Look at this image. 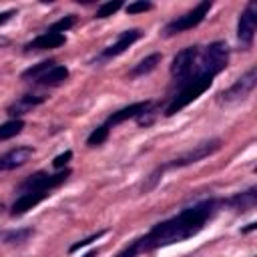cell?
Segmentation results:
<instances>
[{
  "instance_id": "obj_1",
  "label": "cell",
  "mask_w": 257,
  "mask_h": 257,
  "mask_svg": "<svg viewBox=\"0 0 257 257\" xmlns=\"http://www.w3.org/2000/svg\"><path fill=\"white\" fill-rule=\"evenodd\" d=\"M219 207H221V201L213 199V197L197 201V203L181 209L177 215L153 225L151 231H147L143 237L135 239L131 245H126L122 251H118L114 257H137L141 253H151L155 249L187 241L205 229V225L217 215Z\"/></svg>"
},
{
  "instance_id": "obj_2",
  "label": "cell",
  "mask_w": 257,
  "mask_h": 257,
  "mask_svg": "<svg viewBox=\"0 0 257 257\" xmlns=\"http://www.w3.org/2000/svg\"><path fill=\"white\" fill-rule=\"evenodd\" d=\"M213 84V76L207 74H197L193 72L189 78H185L183 82H179L177 92L171 96V102L165 108V116H173L177 112H181L185 106H189L191 102H195L205 90H209Z\"/></svg>"
},
{
  "instance_id": "obj_3",
  "label": "cell",
  "mask_w": 257,
  "mask_h": 257,
  "mask_svg": "<svg viewBox=\"0 0 257 257\" xmlns=\"http://www.w3.org/2000/svg\"><path fill=\"white\" fill-rule=\"evenodd\" d=\"M229 62V46L225 42H211L203 50H199L195 70L197 74H207V76H217L219 72L225 70Z\"/></svg>"
},
{
  "instance_id": "obj_4",
  "label": "cell",
  "mask_w": 257,
  "mask_h": 257,
  "mask_svg": "<svg viewBox=\"0 0 257 257\" xmlns=\"http://www.w3.org/2000/svg\"><path fill=\"white\" fill-rule=\"evenodd\" d=\"M211 8H213V2H211V0L199 2L193 10H189V12H185L183 16H177L175 20H171V22L163 28V34H165V36H175V34H181V32H185V30H191V28L199 26V24L205 20V16L209 14Z\"/></svg>"
},
{
  "instance_id": "obj_5",
  "label": "cell",
  "mask_w": 257,
  "mask_h": 257,
  "mask_svg": "<svg viewBox=\"0 0 257 257\" xmlns=\"http://www.w3.org/2000/svg\"><path fill=\"white\" fill-rule=\"evenodd\" d=\"M70 177V169H60L58 173H46V171H36L32 175H28L18 191L24 193V191H46V193H52L56 187H60L66 179Z\"/></svg>"
},
{
  "instance_id": "obj_6",
  "label": "cell",
  "mask_w": 257,
  "mask_h": 257,
  "mask_svg": "<svg viewBox=\"0 0 257 257\" xmlns=\"http://www.w3.org/2000/svg\"><path fill=\"white\" fill-rule=\"evenodd\" d=\"M255 84H257V70H255V66H251L229 88H225L223 92H219V102H223V104H235L239 100H245L253 92Z\"/></svg>"
},
{
  "instance_id": "obj_7",
  "label": "cell",
  "mask_w": 257,
  "mask_h": 257,
  "mask_svg": "<svg viewBox=\"0 0 257 257\" xmlns=\"http://www.w3.org/2000/svg\"><path fill=\"white\" fill-rule=\"evenodd\" d=\"M221 149V141L219 139H211V141H205V143H199L195 145L193 149L185 151L183 155H179L177 159H173L169 165H165L163 169H181V167H189L193 163H199L203 161L205 157H211L213 153H217Z\"/></svg>"
},
{
  "instance_id": "obj_8",
  "label": "cell",
  "mask_w": 257,
  "mask_h": 257,
  "mask_svg": "<svg viewBox=\"0 0 257 257\" xmlns=\"http://www.w3.org/2000/svg\"><path fill=\"white\" fill-rule=\"evenodd\" d=\"M197 56H199V46H189V48H183L175 54V58L171 62V76L175 78L177 84L193 74Z\"/></svg>"
},
{
  "instance_id": "obj_9",
  "label": "cell",
  "mask_w": 257,
  "mask_h": 257,
  "mask_svg": "<svg viewBox=\"0 0 257 257\" xmlns=\"http://www.w3.org/2000/svg\"><path fill=\"white\" fill-rule=\"evenodd\" d=\"M255 30H257V4L255 2H249L245 6V10L241 12V16H239V22H237V38L245 46H251L253 44V38H255Z\"/></svg>"
},
{
  "instance_id": "obj_10",
  "label": "cell",
  "mask_w": 257,
  "mask_h": 257,
  "mask_svg": "<svg viewBox=\"0 0 257 257\" xmlns=\"http://www.w3.org/2000/svg\"><path fill=\"white\" fill-rule=\"evenodd\" d=\"M141 38H143V30H139V28H131V30L120 32L118 38H116V42L108 44V46L100 52L98 60H110V58H114V56H120L126 48H131V46H133L137 40H141Z\"/></svg>"
},
{
  "instance_id": "obj_11",
  "label": "cell",
  "mask_w": 257,
  "mask_h": 257,
  "mask_svg": "<svg viewBox=\"0 0 257 257\" xmlns=\"http://www.w3.org/2000/svg\"><path fill=\"white\" fill-rule=\"evenodd\" d=\"M66 42V36L60 34V32H42L40 36L32 38L30 42L24 44V52H40V50H54V48H60L62 44Z\"/></svg>"
},
{
  "instance_id": "obj_12",
  "label": "cell",
  "mask_w": 257,
  "mask_h": 257,
  "mask_svg": "<svg viewBox=\"0 0 257 257\" xmlns=\"http://www.w3.org/2000/svg\"><path fill=\"white\" fill-rule=\"evenodd\" d=\"M32 155H34V149L28 147V145L10 149L8 153L0 155V173H2V171H14V169L26 165V163L30 161Z\"/></svg>"
},
{
  "instance_id": "obj_13",
  "label": "cell",
  "mask_w": 257,
  "mask_h": 257,
  "mask_svg": "<svg viewBox=\"0 0 257 257\" xmlns=\"http://www.w3.org/2000/svg\"><path fill=\"white\" fill-rule=\"evenodd\" d=\"M52 193H46V191H24V193H20L18 197H16V201L12 203V215L14 217H20V215H24V213H28L30 209H34L38 203H42L46 197H50Z\"/></svg>"
},
{
  "instance_id": "obj_14",
  "label": "cell",
  "mask_w": 257,
  "mask_h": 257,
  "mask_svg": "<svg viewBox=\"0 0 257 257\" xmlns=\"http://www.w3.org/2000/svg\"><path fill=\"white\" fill-rule=\"evenodd\" d=\"M153 106V102L151 100H141V102H133V104H128V106H122V108H118V110H114L108 118H106V126L110 128V126H116V124H120V122H124V120H128V118H137V116H141L145 110H149Z\"/></svg>"
},
{
  "instance_id": "obj_15",
  "label": "cell",
  "mask_w": 257,
  "mask_h": 257,
  "mask_svg": "<svg viewBox=\"0 0 257 257\" xmlns=\"http://www.w3.org/2000/svg\"><path fill=\"white\" fill-rule=\"evenodd\" d=\"M221 205H225V207H229V209H233L237 213H247V211L255 209V205H257V189L251 187V189H247L243 193H235L233 197L221 201Z\"/></svg>"
},
{
  "instance_id": "obj_16",
  "label": "cell",
  "mask_w": 257,
  "mask_h": 257,
  "mask_svg": "<svg viewBox=\"0 0 257 257\" xmlns=\"http://www.w3.org/2000/svg\"><path fill=\"white\" fill-rule=\"evenodd\" d=\"M44 100H46L44 94H24V96H18V98L6 108V112H8L12 118H20L22 114L30 112L34 106L42 104Z\"/></svg>"
},
{
  "instance_id": "obj_17",
  "label": "cell",
  "mask_w": 257,
  "mask_h": 257,
  "mask_svg": "<svg viewBox=\"0 0 257 257\" xmlns=\"http://www.w3.org/2000/svg\"><path fill=\"white\" fill-rule=\"evenodd\" d=\"M68 78V68L64 66V64H52L42 76H38L36 80H34V84H40V86H58V84H62L64 80Z\"/></svg>"
},
{
  "instance_id": "obj_18",
  "label": "cell",
  "mask_w": 257,
  "mask_h": 257,
  "mask_svg": "<svg viewBox=\"0 0 257 257\" xmlns=\"http://www.w3.org/2000/svg\"><path fill=\"white\" fill-rule=\"evenodd\" d=\"M161 54L159 52H155V54H149V56H145L139 64H135L133 66V70L128 72V76L131 78H139V76H145V74H149V72H153L157 66H159V62H161Z\"/></svg>"
},
{
  "instance_id": "obj_19",
  "label": "cell",
  "mask_w": 257,
  "mask_h": 257,
  "mask_svg": "<svg viewBox=\"0 0 257 257\" xmlns=\"http://www.w3.org/2000/svg\"><path fill=\"white\" fill-rule=\"evenodd\" d=\"M24 128V120L22 118H10L6 122L0 124V141H8L16 135H20Z\"/></svg>"
},
{
  "instance_id": "obj_20",
  "label": "cell",
  "mask_w": 257,
  "mask_h": 257,
  "mask_svg": "<svg viewBox=\"0 0 257 257\" xmlns=\"http://www.w3.org/2000/svg\"><path fill=\"white\" fill-rule=\"evenodd\" d=\"M54 64V60H42V62H38V64H32L30 68H26L20 76H22V80H30V82H34L38 76H42L50 66Z\"/></svg>"
},
{
  "instance_id": "obj_21",
  "label": "cell",
  "mask_w": 257,
  "mask_h": 257,
  "mask_svg": "<svg viewBox=\"0 0 257 257\" xmlns=\"http://www.w3.org/2000/svg\"><path fill=\"white\" fill-rule=\"evenodd\" d=\"M108 133H110V128H108L106 124H98V126L88 135L86 145H88V147H98V145H102V143L108 139Z\"/></svg>"
},
{
  "instance_id": "obj_22",
  "label": "cell",
  "mask_w": 257,
  "mask_h": 257,
  "mask_svg": "<svg viewBox=\"0 0 257 257\" xmlns=\"http://www.w3.org/2000/svg\"><path fill=\"white\" fill-rule=\"evenodd\" d=\"M120 8H122V2H120V0H114V2H104V4H100V6L96 8L94 18H108V16H112L114 12H118Z\"/></svg>"
},
{
  "instance_id": "obj_23",
  "label": "cell",
  "mask_w": 257,
  "mask_h": 257,
  "mask_svg": "<svg viewBox=\"0 0 257 257\" xmlns=\"http://www.w3.org/2000/svg\"><path fill=\"white\" fill-rule=\"evenodd\" d=\"M74 24H76V16H74V14H68V16H62L60 20H56L48 30H50V32H60V34H62V32L70 30Z\"/></svg>"
},
{
  "instance_id": "obj_24",
  "label": "cell",
  "mask_w": 257,
  "mask_h": 257,
  "mask_svg": "<svg viewBox=\"0 0 257 257\" xmlns=\"http://www.w3.org/2000/svg\"><path fill=\"white\" fill-rule=\"evenodd\" d=\"M126 14H139V12H147V10H153V4L147 2V0H137V2H131L126 4Z\"/></svg>"
},
{
  "instance_id": "obj_25",
  "label": "cell",
  "mask_w": 257,
  "mask_h": 257,
  "mask_svg": "<svg viewBox=\"0 0 257 257\" xmlns=\"http://www.w3.org/2000/svg\"><path fill=\"white\" fill-rule=\"evenodd\" d=\"M72 159V151H64L62 155H58V157H54V161H52V167L54 169H64L66 165H68V161Z\"/></svg>"
},
{
  "instance_id": "obj_26",
  "label": "cell",
  "mask_w": 257,
  "mask_h": 257,
  "mask_svg": "<svg viewBox=\"0 0 257 257\" xmlns=\"http://www.w3.org/2000/svg\"><path fill=\"white\" fill-rule=\"evenodd\" d=\"M106 231H98V233H94V235H90V237H86V239H82V241H78V243H74L72 247H70V253H74V251H78L80 247H84V245H90L92 241H96V239H100L102 235H104Z\"/></svg>"
},
{
  "instance_id": "obj_27",
  "label": "cell",
  "mask_w": 257,
  "mask_h": 257,
  "mask_svg": "<svg viewBox=\"0 0 257 257\" xmlns=\"http://www.w3.org/2000/svg\"><path fill=\"white\" fill-rule=\"evenodd\" d=\"M30 233H32L30 229H26V231H18V233H14V231H12V233H8V235H6V241H8V243H20V241H24Z\"/></svg>"
},
{
  "instance_id": "obj_28",
  "label": "cell",
  "mask_w": 257,
  "mask_h": 257,
  "mask_svg": "<svg viewBox=\"0 0 257 257\" xmlns=\"http://www.w3.org/2000/svg\"><path fill=\"white\" fill-rule=\"evenodd\" d=\"M12 16H16V10H4V12H0V26L6 24Z\"/></svg>"
},
{
  "instance_id": "obj_29",
  "label": "cell",
  "mask_w": 257,
  "mask_h": 257,
  "mask_svg": "<svg viewBox=\"0 0 257 257\" xmlns=\"http://www.w3.org/2000/svg\"><path fill=\"white\" fill-rule=\"evenodd\" d=\"M255 227H257V223H249V225H247L245 229H241V233H249V231H253Z\"/></svg>"
},
{
  "instance_id": "obj_30",
  "label": "cell",
  "mask_w": 257,
  "mask_h": 257,
  "mask_svg": "<svg viewBox=\"0 0 257 257\" xmlns=\"http://www.w3.org/2000/svg\"><path fill=\"white\" fill-rule=\"evenodd\" d=\"M94 255H96V251H88V253H86V255H82V257H94Z\"/></svg>"
}]
</instances>
